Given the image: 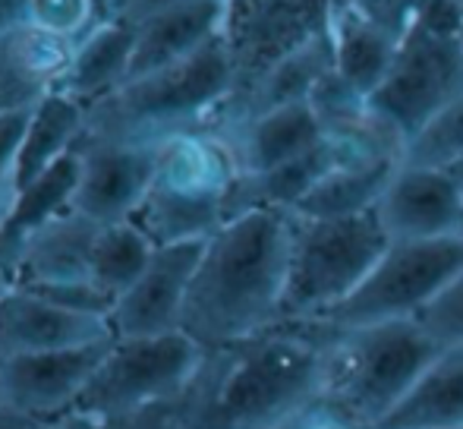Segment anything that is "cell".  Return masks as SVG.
Returning a JSON list of instances; mask_svg holds the SVG:
<instances>
[{
  "mask_svg": "<svg viewBox=\"0 0 463 429\" xmlns=\"http://www.w3.org/2000/svg\"><path fill=\"white\" fill-rule=\"evenodd\" d=\"M416 319L422 322V329H426L441 348L463 344V272L416 316Z\"/></svg>",
  "mask_w": 463,
  "mask_h": 429,
  "instance_id": "29",
  "label": "cell"
},
{
  "mask_svg": "<svg viewBox=\"0 0 463 429\" xmlns=\"http://www.w3.org/2000/svg\"><path fill=\"white\" fill-rule=\"evenodd\" d=\"M136 25L129 80L186 61L224 32L227 0H152L123 13Z\"/></svg>",
  "mask_w": 463,
  "mask_h": 429,
  "instance_id": "14",
  "label": "cell"
},
{
  "mask_svg": "<svg viewBox=\"0 0 463 429\" xmlns=\"http://www.w3.org/2000/svg\"><path fill=\"white\" fill-rule=\"evenodd\" d=\"M218 133H224L231 139L243 174L275 171L287 161L303 158L306 152H312V148L328 139L322 120H318L309 101L246 117V120L218 129Z\"/></svg>",
  "mask_w": 463,
  "mask_h": 429,
  "instance_id": "19",
  "label": "cell"
},
{
  "mask_svg": "<svg viewBox=\"0 0 463 429\" xmlns=\"http://www.w3.org/2000/svg\"><path fill=\"white\" fill-rule=\"evenodd\" d=\"M25 23V0H0V32Z\"/></svg>",
  "mask_w": 463,
  "mask_h": 429,
  "instance_id": "33",
  "label": "cell"
},
{
  "mask_svg": "<svg viewBox=\"0 0 463 429\" xmlns=\"http://www.w3.org/2000/svg\"><path fill=\"white\" fill-rule=\"evenodd\" d=\"M76 186H80V155L76 152L57 161L54 167H48L29 186H23L16 209L6 218V224L0 227V269L10 265V259L16 256V250L32 234L42 231L57 214L73 209Z\"/></svg>",
  "mask_w": 463,
  "mask_h": 429,
  "instance_id": "24",
  "label": "cell"
},
{
  "mask_svg": "<svg viewBox=\"0 0 463 429\" xmlns=\"http://www.w3.org/2000/svg\"><path fill=\"white\" fill-rule=\"evenodd\" d=\"M448 171H451L454 177H458V184L463 186V158H460V161H458V165H454V167H448Z\"/></svg>",
  "mask_w": 463,
  "mask_h": 429,
  "instance_id": "37",
  "label": "cell"
},
{
  "mask_svg": "<svg viewBox=\"0 0 463 429\" xmlns=\"http://www.w3.org/2000/svg\"><path fill=\"white\" fill-rule=\"evenodd\" d=\"M0 405H4V357H0Z\"/></svg>",
  "mask_w": 463,
  "mask_h": 429,
  "instance_id": "38",
  "label": "cell"
},
{
  "mask_svg": "<svg viewBox=\"0 0 463 429\" xmlns=\"http://www.w3.org/2000/svg\"><path fill=\"white\" fill-rule=\"evenodd\" d=\"M331 48H335V76L356 92L360 99H372L382 80L388 76L397 54V42L388 38L382 29L360 16L354 6L344 0L331 19Z\"/></svg>",
  "mask_w": 463,
  "mask_h": 429,
  "instance_id": "21",
  "label": "cell"
},
{
  "mask_svg": "<svg viewBox=\"0 0 463 429\" xmlns=\"http://www.w3.org/2000/svg\"><path fill=\"white\" fill-rule=\"evenodd\" d=\"M297 214L252 209L205 240L180 331L199 348H224L280 322Z\"/></svg>",
  "mask_w": 463,
  "mask_h": 429,
  "instance_id": "2",
  "label": "cell"
},
{
  "mask_svg": "<svg viewBox=\"0 0 463 429\" xmlns=\"http://www.w3.org/2000/svg\"><path fill=\"white\" fill-rule=\"evenodd\" d=\"M463 10L448 0L397 44L394 63L372 92L369 110L410 142L441 108L463 95Z\"/></svg>",
  "mask_w": 463,
  "mask_h": 429,
  "instance_id": "7",
  "label": "cell"
},
{
  "mask_svg": "<svg viewBox=\"0 0 463 429\" xmlns=\"http://www.w3.org/2000/svg\"><path fill=\"white\" fill-rule=\"evenodd\" d=\"M356 13L375 29H382L388 38H394L397 44L410 35L413 29H420L426 19H432L448 0H347ZM458 4V0H454Z\"/></svg>",
  "mask_w": 463,
  "mask_h": 429,
  "instance_id": "28",
  "label": "cell"
},
{
  "mask_svg": "<svg viewBox=\"0 0 463 429\" xmlns=\"http://www.w3.org/2000/svg\"><path fill=\"white\" fill-rule=\"evenodd\" d=\"M331 319H280L243 341L202 354L167 405V429H271L322 395Z\"/></svg>",
  "mask_w": 463,
  "mask_h": 429,
  "instance_id": "1",
  "label": "cell"
},
{
  "mask_svg": "<svg viewBox=\"0 0 463 429\" xmlns=\"http://www.w3.org/2000/svg\"><path fill=\"white\" fill-rule=\"evenodd\" d=\"M458 4H463V0H458Z\"/></svg>",
  "mask_w": 463,
  "mask_h": 429,
  "instance_id": "41",
  "label": "cell"
},
{
  "mask_svg": "<svg viewBox=\"0 0 463 429\" xmlns=\"http://www.w3.org/2000/svg\"><path fill=\"white\" fill-rule=\"evenodd\" d=\"M460 10H463V4H460Z\"/></svg>",
  "mask_w": 463,
  "mask_h": 429,
  "instance_id": "42",
  "label": "cell"
},
{
  "mask_svg": "<svg viewBox=\"0 0 463 429\" xmlns=\"http://www.w3.org/2000/svg\"><path fill=\"white\" fill-rule=\"evenodd\" d=\"M205 250V240L155 246L142 275L110 307L108 322L114 338H155L180 331L189 284Z\"/></svg>",
  "mask_w": 463,
  "mask_h": 429,
  "instance_id": "11",
  "label": "cell"
},
{
  "mask_svg": "<svg viewBox=\"0 0 463 429\" xmlns=\"http://www.w3.org/2000/svg\"><path fill=\"white\" fill-rule=\"evenodd\" d=\"M6 291H10V275H6V272L0 269V300H4Z\"/></svg>",
  "mask_w": 463,
  "mask_h": 429,
  "instance_id": "36",
  "label": "cell"
},
{
  "mask_svg": "<svg viewBox=\"0 0 463 429\" xmlns=\"http://www.w3.org/2000/svg\"><path fill=\"white\" fill-rule=\"evenodd\" d=\"M463 272V237L391 240L366 281L328 316L335 325L416 319Z\"/></svg>",
  "mask_w": 463,
  "mask_h": 429,
  "instance_id": "9",
  "label": "cell"
},
{
  "mask_svg": "<svg viewBox=\"0 0 463 429\" xmlns=\"http://www.w3.org/2000/svg\"><path fill=\"white\" fill-rule=\"evenodd\" d=\"M158 146H120L82 136L80 155V186L73 209L95 224H120L139 209L148 190Z\"/></svg>",
  "mask_w": 463,
  "mask_h": 429,
  "instance_id": "13",
  "label": "cell"
},
{
  "mask_svg": "<svg viewBox=\"0 0 463 429\" xmlns=\"http://www.w3.org/2000/svg\"><path fill=\"white\" fill-rule=\"evenodd\" d=\"M243 177L231 139L212 127L184 129L155 148L148 190L129 221L155 246L208 240L231 221Z\"/></svg>",
  "mask_w": 463,
  "mask_h": 429,
  "instance_id": "4",
  "label": "cell"
},
{
  "mask_svg": "<svg viewBox=\"0 0 463 429\" xmlns=\"http://www.w3.org/2000/svg\"><path fill=\"white\" fill-rule=\"evenodd\" d=\"M114 338L108 316L70 310L35 291L13 288L0 300V357L89 348Z\"/></svg>",
  "mask_w": 463,
  "mask_h": 429,
  "instance_id": "16",
  "label": "cell"
},
{
  "mask_svg": "<svg viewBox=\"0 0 463 429\" xmlns=\"http://www.w3.org/2000/svg\"><path fill=\"white\" fill-rule=\"evenodd\" d=\"M73 51L76 42L32 23L0 32V117L32 114L44 99L61 92Z\"/></svg>",
  "mask_w": 463,
  "mask_h": 429,
  "instance_id": "17",
  "label": "cell"
},
{
  "mask_svg": "<svg viewBox=\"0 0 463 429\" xmlns=\"http://www.w3.org/2000/svg\"><path fill=\"white\" fill-rule=\"evenodd\" d=\"M463 158V95L441 108L413 139L407 142V161L422 167H454Z\"/></svg>",
  "mask_w": 463,
  "mask_h": 429,
  "instance_id": "26",
  "label": "cell"
},
{
  "mask_svg": "<svg viewBox=\"0 0 463 429\" xmlns=\"http://www.w3.org/2000/svg\"><path fill=\"white\" fill-rule=\"evenodd\" d=\"M38 424L29 417H23L19 411H13V407L0 405V429H35Z\"/></svg>",
  "mask_w": 463,
  "mask_h": 429,
  "instance_id": "34",
  "label": "cell"
},
{
  "mask_svg": "<svg viewBox=\"0 0 463 429\" xmlns=\"http://www.w3.org/2000/svg\"><path fill=\"white\" fill-rule=\"evenodd\" d=\"M460 44H463V25H460Z\"/></svg>",
  "mask_w": 463,
  "mask_h": 429,
  "instance_id": "40",
  "label": "cell"
},
{
  "mask_svg": "<svg viewBox=\"0 0 463 429\" xmlns=\"http://www.w3.org/2000/svg\"><path fill=\"white\" fill-rule=\"evenodd\" d=\"M441 350L420 319L337 325L318 401L354 429H382Z\"/></svg>",
  "mask_w": 463,
  "mask_h": 429,
  "instance_id": "5",
  "label": "cell"
},
{
  "mask_svg": "<svg viewBox=\"0 0 463 429\" xmlns=\"http://www.w3.org/2000/svg\"><path fill=\"white\" fill-rule=\"evenodd\" d=\"M104 19V0H25V23L76 44Z\"/></svg>",
  "mask_w": 463,
  "mask_h": 429,
  "instance_id": "27",
  "label": "cell"
},
{
  "mask_svg": "<svg viewBox=\"0 0 463 429\" xmlns=\"http://www.w3.org/2000/svg\"><path fill=\"white\" fill-rule=\"evenodd\" d=\"M344 0H227L224 42L237 92H250L265 73L331 29Z\"/></svg>",
  "mask_w": 463,
  "mask_h": 429,
  "instance_id": "10",
  "label": "cell"
},
{
  "mask_svg": "<svg viewBox=\"0 0 463 429\" xmlns=\"http://www.w3.org/2000/svg\"><path fill=\"white\" fill-rule=\"evenodd\" d=\"M152 253L155 243L133 221L104 224L92 253V288L114 307L123 291L142 275Z\"/></svg>",
  "mask_w": 463,
  "mask_h": 429,
  "instance_id": "25",
  "label": "cell"
},
{
  "mask_svg": "<svg viewBox=\"0 0 463 429\" xmlns=\"http://www.w3.org/2000/svg\"><path fill=\"white\" fill-rule=\"evenodd\" d=\"M82 133H86V108L76 105L67 95H51L29 114L19 142L16 167L19 186H29L42 177L48 167L76 152Z\"/></svg>",
  "mask_w": 463,
  "mask_h": 429,
  "instance_id": "23",
  "label": "cell"
},
{
  "mask_svg": "<svg viewBox=\"0 0 463 429\" xmlns=\"http://www.w3.org/2000/svg\"><path fill=\"white\" fill-rule=\"evenodd\" d=\"M205 348L184 331L155 338H114L73 411L133 417L171 405L193 379Z\"/></svg>",
  "mask_w": 463,
  "mask_h": 429,
  "instance_id": "8",
  "label": "cell"
},
{
  "mask_svg": "<svg viewBox=\"0 0 463 429\" xmlns=\"http://www.w3.org/2000/svg\"><path fill=\"white\" fill-rule=\"evenodd\" d=\"M133 54L136 25L127 16H108L76 44L73 63L61 82V95L89 110L129 80Z\"/></svg>",
  "mask_w": 463,
  "mask_h": 429,
  "instance_id": "20",
  "label": "cell"
},
{
  "mask_svg": "<svg viewBox=\"0 0 463 429\" xmlns=\"http://www.w3.org/2000/svg\"><path fill=\"white\" fill-rule=\"evenodd\" d=\"M237 92V76L224 42L214 38L202 51L171 67L127 80L117 92L86 110L89 139L120 146H158L184 129L212 127Z\"/></svg>",
  "mask_w": 463,
  "mask_h": 429,
  "instance_id": "3",
  "label": "cell"
},
{
  "mask_svg": "<svg viewBox=\"0 0 463 429\" xmlns=\"http://www.w3.org/2000/svg\"><path fill=\"white\" fill-rule=\"evenodd\" d=\"M35 429H167V405L133 414V417H95V414L70 411L63 417L44 420Z\"/></svg>",
  "mask_w": 463,
  "mask_h": 429,
  "instance_id": "31",
  "label": "cell"
},
{
  "mask_svg": "<svg viewBox=\"0 0 463 429\" xmlns=\"http://www.w3.org/2000/svg\"><path fill=\"white\" fill-rule=\"evenodd\" d=\"M29 114L23 117H0V227L6 224V218L16 209V199L23 193L19 186V142H23V129Z\"/></svg>",
  "mask_w": 463,
  "mask_h": 429,
  "instance_id": "30",
  "label": "cell"
},
{
  "mask_svg": "<svg viewBox=\"0 0 463 429\" xmlns=\"http://www.w3.org/2000/svg\"><path fill=\"white\" fill-rule=\"evenodd\" d=\"M391 246L378 209L347 218H299L293 227L280 319H328Z\"/></svg>",
  "mask_w": 463,
  "mask_h": 429,
  "instance_id": "6",
  "label": "cell"
},
{
  "mask_svg": "<svg viewBox=\"0 0 463 429\" xmlns=\"http://www.w3.org/2000/svg\"><path fill=\"white\" fill-rule=\"evenodd\" d=\"M136 4H139V0H104V10H108V16H123V13L133 10Z\"/></svg>",
  "mask_w": 463,
  "mask_h": 429,
  "instance_id": "35",
  "label": "cell"
},
{
  "mask_svg": "<svg viewBox=\"0 0 463 429\" xmlns=\"http://www.w3.org/2000/svg\"><path fill=\"white\" fill-rule=\"evenodd\" d=\"M378 218L391 240L463 237V186L448 167L403 161L378 203Z\"/></svg>",
  "mask_w": 463,
  "mask_h": 429,
  "instance_id": "15",
  "label": "cell"
},
{
  "mask_svg": "<svg viewBox=\"0 0 463 429\" xmlns=\"http://www.w3.org/2000/svg\"><path fill=\"white\" fill-rule=\"evenodd\" d=\"M382 429H463V344L435 357Z\"/></svg>",
  "mask_w": 463,
  "mask_h": 429,
  "instance_id": "22",
  "label": "cell"
},
{
  "mask_svg": "<svg viewBox=\"0 0 463 429\" xmlns=\"http://www.w3.org/2000/svg\"><path fill=\"white\" fill-rule=\"evenodd\" d=\"M104 224L76 209L57 214L54 221L35 231L6 265L13 288L48 291L92 284V253Z\"/></svg>",
  "mask_w": 463,
  "mask_h": 429,
  "instance_id": "18",
  "label": "cell"
},
{
  "mask_svg": "<svg viewBox=\"0 0 463 429\" xmlns=\"http://www.w3.org/2000/svg\"><path fill=\"white\" fill-rule=\"evenodd\" d=\"M114 341V338H110ZM110 341L48 354L4 357V405L44 424L76 407Z\"/></svg>",
  "mask_w": 463,
  "mask_h": 429,
  "instance_id": "12",
  "label": "cell"
},
{
  "mask_svg": "<svg viewBox=\"0 0 463 429\" xmlns=\"http://www.w3.org/2000/svg\"><path fill=\"white\" fill-rule=\"evenodd\" d=\"M271 429H354V426L337 417L331 407H325L322 401H316V405L303 407L299 414H293V417H287L284 424H278Z\"/></svg>",
  "mask_w": 463,
  "mask_h": 429,
  "instance_id": "32",
  "label": "cell"
},
{
  "mask_svg": "<svg viewBox=\"0 0 463 429\" xmlns=\"http://www.w3.org/2000/svg\"><path fill=\"white\" fill-rule=\"evenodd\" d=\"M139 4H152V0H139ZM139 4H136V6H139ZM129 13V10H127Z\"/></svg>",
  "mask_w": 463,
  "mask_h": 429,
  "instance_id": "39",
  "label": "cell"
}]
</instances>
